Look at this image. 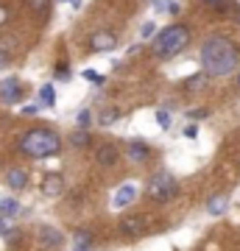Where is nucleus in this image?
Wrapping results in <instances>:
<instances>
[{
    "label": "nucleus",
    "mask_w": 240,
    "mask_h": 251,
    "mask_svg": "<svg viewBox=\"0 0 240 251\" xmlns=\"http://www.w3.org/2000/svg\"><path fill=\"white\" fill-rule=\"evenodd\" d=\"M201 73L207 78H223L238 70L240 64V45L226 34H210L201 42Z\"/></svg>",
    "instance_id": "obj_1"
},
{
    "label": "nucleus",
    "mask_w": 240,
    "mask_h": 251,
    "mask_svg": "<svg viewBox=\"0 0 240 251\" xmlns=\"http://www.w3.org/2000/svg\"><path fill=\"white\" fill-rule=\"evenodd\" d=\"M190 39H193V28L187 25V23H170V25L157 31V36L151 39L148 50H151L154 59L168 62V59H176L179 53H185L187 45H190Z\"/></svg>",
    "instance_id": "obj_2"
},
{
    "label": "nucleus",
    "mask_w": 240,
    "mask_h": 251,
    "mask_svg": "<svg viewBox=\"0 0 240 251\" xmlns=\"http://www.w3.org/2000/svg\"><path fill=\"white\" fill-rule=\"evenodd\" d=\"M17 151L23 156H28V159H48V156H56L62 151V137L56 134L53 128H48V126L28 128V131L20 134Z\"/></svg>",
    "instance_id": "obj_3"
},
{
    "label": "nucleus",
    "mask_w": 240,
    "mask_h": 251,
    "mask_svg": "<svg viewBox=\"0 0 240 251\" xmlns=\"http://www.w3.org/2000/svg\"><path fill=\"white\" fill-rule=\"evenodd\" d=\"M179 196V181L170 171H157L145 181V198L154 204H168Z\"/></svg>",
    "instance_id": "obj_4"
},
{
    "label": "nucleus",
    "mask_w": 240,
    "mask_h": 251,
    "mask_svg": "<svg viewBox=\"0 0 240 251\" xmlns=\"http://www.w3.org/2000/svg\"><path fill=\"white\" fill-rule=\"evenodd\" d=\"M148 229H151V224H148L145 212H132V215H123L117 221V234L123 240H140L148 234Z\"/></svg>",
    "instance_id": "obj_5"
},
{
    "label": "nucleus",
    "mask_w": 240,
    "mask_h": 251,
    "mask_svg": "<svg viewBox=\"0 0 240 251\" xmlns=\"http://www.w3.org/2000/svg\"><path fill=\"white\" fill-rule=\"evenodd\" d=\"M117 48V34L115 31H107V28H101V31H92L87 36V50L89 53H109V50H115Z\"/></svg>",
    "instance_id": "obj_6"
},
{
    "label": "nucleus",
    "mask_w": 240,
    "mask_h": 251,
    "mask_svg": "<svg viewBox=\"0 0 240 251\" xmlns=\"http://www.w3.org/2000/svg\"><path fill=\"white\" fill-rule=\"evenodd\" d=\"M23 95H26V87H23V81H20L17 75H9V78L0 81V103L14 106V103L23 100Z\"/></svg>",
    "instance_id": "obj_7"
},
{
    "label": "nucleus",
    "mask_w": 240,
    "mask_h": 251,
    "mask_svg": "<svg viewBox=\"0 0 240 251\" xmlns=\"http://www.w3.org/2000/svg\"><path fill=\"white\" fill-rule=\"evenodd\" d=\"M36 240H39V246L42 249H48V251H53V249H62L64 246V234L56 229V226H39L36 229Z\"/></svg>",
    "instance_id": "obj_8"
},
{
    "label": "nucleus",
    "mask_w": 240,
    "mask_h": 251,
    "mask_svg": "<svg viewBox=\"0 0 240 251\" xmlns=\"http://www.w3.org/2000/svg\"><path fill=\"white\" fill-rule=\"evenodd\" d=\"M120 162V148L115 143H101L95 148V165L98 168H115Z\"/></svg>",
    "instance_id": "obj_9"
},
{
    "label": "nucleus",
    "mask_w": 240,
    "mask_h": 251,
    "mask_svg": "<svg viewBox=\"0 0 240 251\" xmlns=\"http://www.w3.org/2000/svg\"><path fill=\"white\" fill-rule=\"evenodd\" d=\"M151 145L142 143V140H132V143L126 145V159L132 162V165H145V162L151 159Z\"/></svg>",
    "instance_id": "obj_10"
},
{
    "label": "nucleus",
    "mask_w": 240,
    "mask_h": 251,
    "mask_svg": "<svg viewBox=\"0 0 240 251\" xmlns=\"http://www.w3.org/2000/svg\"><path fill=\"white\" fill-rule=\"evenodd\" d=\"M64 176L59 171H51V173H45V179H42V196L48 198H59L64 196Z\"/></svg>",
    "instance_id": "obj_11"
},
{
    "label": "nucleus",
    "mask_w": 240,
    "mask_h": 251,
    "mask_svg": "<svg viewBox=\"0 0 240 251\" xmlns=\"http://www.w3.org/2000/svg\"><path fill=\"white\" fill-rule=\"evenodd\" d=\"M134 198H137V187H134V184H120L115 198H112V206H115V209H123V206L132 204Z\"/></svg>",
    "instance_id": "obj_12"
},
{
    "label": "nucleus",
    "mask_w": 240,
    "mask_h": 251,
    "mask_svg": "<svg viewBox=\"0 0 240 251\" xmlns=\"http://www.w3.org/2000/svg\"><path fill=\"white\" fill-rule=\"evenodd\" d=\"M6 184L11 190H26L28 187V171L26 168H9L6 171Z\"/></svg>",
    "instance_id": "obj_13"
},
{
    "label": "nucleus",
    "mask_w": 240,
    "mask_h": 251,
    "mask_svg": "<svg viewBox=\"0 0 240 251\" xmlns=\"http://www.w3.org/2000/svg\"><path fill=\"white\" fill-rule=\"evenodd\" d=\"M226 206H229V193H215L210 201H207V212L213 218H221L226 212Z\"/></svg>",
    "instance_id": "obj_14"
},
{
    "label": "nucleus",
    "mask_w": 240,
    "mask_h": 251,
    "mask_svg": "<svg viewBox=\"0 0 240 251\" xmlns=\"http://www.w3.org/2000/svg\"><path fill=\"white\" fill-rule=\"evenodd\" d=\"M70 145L73 148H92V134L84 131V128H79V131L70 134Z\"/></svg>",
    "instance_id": "obj_15"
},
{
    "label": "nucleus",
    "mask_w": 240,
    "mask_h": 251,
    "mask_svg": "<svg viewBox=\"0 0 240 251\" xmlns=\"http://www.w3.org/2000/svg\"><path fill=\"white\" fill-rule=\"evenodd\" d=\"M39 106H56V90L53 84H45L39 90Z\"/></svg>",
    "instance_id": "obj_16"
},
{
    "label": "nucleus",
    "mask_w": 240,
    "mask_h": 251,
    "mask_svg": "<svg viewBox=\"0 0 240 251\" xmlns=\"http://www.w3.org/2000/svg\"><path fill=\"white\" fill-rule=\"evenodd\" d=\"M17 212H20V201L17 198H0V215L14 218Z\"/></svg>",
    "instance_id": "obj_17"
},
{
    "label": "nucleus",
    "mask_w": 240,
    "mask_h": 251,
    "mask_svg": "<svg viewBox=\"0 0 240 251\" xmlns=\"http://www.w3.org/2000/svg\"><path fill=\"white\" fill-rule=\"evenodd\" d=\"M117 117H120V109H115V106H107V109H104V112L98 115V123H101V126H112V123L117 120Z\"/></svg>",
    "instance_id": "obj_18"
},
{
    "label": "nucleus",
    "mask_w": 240,
    "mask_h": 251,
    "mask_svg": "<svg viewBox=\"0 0 240 251\" xmlns=\"http://www.w3.org/2000/svg\"><path fill=\"white\" fill-rule=\"evenodd\" d=\"M73 243H76V246H92V232H89V229H76V232H73Z\"/></svg>",
    "instance_id": "obj_19"
},
{
    "label": "nucleus",
    "mask_w": 240,
    "mask_h": 251,
    "mask_svg": "<svg viewBox=\"0 0 240 251\" xmlns=\"http://www.w3.org/2000/svg\"><path fill=\"white\" fill-rule=\"evenodd\" d=\"M204 81H207V75L201 73V75H190V78H185V90H204Z\"/></svg>",
    "instance_id": "obj_20"
},
{
    "label": "nucleus",
    "mask_w": 240,
    "mask_h": 251,
    "mask_svg": "<svg viewBox=\"0 0 240 251\" xmlns=\"http://www.w3.org/2000/svg\"><path fill=\"white\" fill-rule=\"evenodd\" d=\"M28 6H31V11H36V14H48V11H51V0H28Z\"/></svg>",
    "instance_id": "obj_21"
},
{
    "label": "nucleus",
    "mask_w": 240,
    "mask_h": 251,
    "mask_svg": "<svg viewBox=\"0 0 240 251\" xmlns=\"http://www.w3.org/2000/svg\"><path fill=\"white\" fill-rule=\"evenodd\" d=\"M76 120H79V128H84V131H87L89 126H92V112H89V109H81Z\"/></svg>",
    "instance_id": "obj_22"
},
{
    "label": "nucleus",
    "mask_w": 240,
    "mask_h": 251,
    "mask_svg": "<svg viewBox=\"0 0 240 251\" xmlns=\"http://www.w3.org/2000/svg\"><path fill=\"white\" fill-rule=\"evenodd\" d=\"M11 17H14V14H11V6H6V3H0V28H6L11 23Z\"/></svg>",
    "instance_id": "obj_23"
},
{
    "label": "nucleus",
    "mask_w": 240,
    "mask_h": 251,
    "mask_svg": "<svg viewBox=\"0 0 240 251\" xmlns=\"http://www.w3.org/2000/svg\"><path fill=\"white\" fill-rule=\"evenodd\" d=\"M14 229V218H9V215H0V234L6 237V234Z\"/></svg>",
    "instance_id": "obj_24"
},
{
    "label": "nucleus",
    "mask_w": 240,
    "mask_h": 251,
    "mask_svg": "<svg viewBox=\"0 0 240 251\" xmlns=\"http://www.w3.org/2000/svg\"><path fill=\"white\" fill-rule=\"evenodd\" d=\"M81 75H84V78H87V81H92L95 87H101V84L107 81V78H104V75H101V73H95V70H84V73H81Z\"/></svg>",
    "instance_id": "obj_25"
},
{
    "label": "nucleus",
    "mask_w": 240,
    "mask_h": 251,
    "mask_svg": "<svg viewBox=\"0 0 240 251\" xmlns=\"http://www.w3.org/2000/svg\"><path fill=\"white\" fill-rule=\"evenodd\" d=\"M140 36L142 39H154V36H157V25H154V23H145V25L140 28Z\"/></svg>",
    "instance_id": "obj_26"
},
{
    "label": "nucleus",
    "mask_w": 240,
    "mask_h": 251,
    "mask_svg": "<svg viewBox=\"0 0 240 251\" xmlns=\"http://www.w3.org/2000/svg\"><path fill=\"white\" fill-rule=\"evenodd\" d=\"M157 123H160L162 128H170V112H165V109H157Z\"/></svg>",
    "instance_id": "obj_27"
},
{
    "label": "nucleus",
    "mask_w": 240,
    "mask_h": 251,
    "mask_svg": "<svg viewBox=\"0 0 240 251\" xmlns=\"http://www.w3.org/2000/svg\"><path fill=\"white\" fill-rule=\"evenodd\" d=\"M56 78H64V81L70 78V64H67V62H59V64H56Z\"/></svg>",
    "instance_id": "obj_28"
},
{
    "label": "nucleus",
    "mask_w": 240,
    "mask_h": 251,
    "mask_svg": "<svg viewBox=\"0 0 240 251\" xmlns=\"http://www.w3.org/2000/svg\"><path fill=\"white\" fill-rule=\"evenodd\" d=\"M187 117L190 120H204V117H210V109H187Z\"/></svg>",
    "instance_id": "obj_29"
},
{
    "label": "nucleus",
    "mask_w": 240,
    "mask_h": 251,
    "mask_svg": "<svg viewBox=\"0 0 240 251\" xmlns=\"http://www.w3.org/2000/svg\"><path fill=\"white\" fill-rule=\"evenodd\" d=\"M11 64V53L6 50V48H0V70H6Z\"/></svg>",
    "instance_id": "obj_30"
},
{
    "label": "nucleus",
    "mask_w": 240,
    "mask_h": 251,
    "mask_svg": "<svg viewBox=\"0 0 240 251\" xmlns=\"http://www.w3.org/2000/svg\"><path fill=\"white\" fill-rule=\"evenodd\" d=\"M185 137L196 140V137H198V126H187V128H185Z\"/></svg>",
    "instance_id": "obj_31"
},
{
    "label": "nucleus",
    "mask_w": 240,
    "mask_h": 251,
    "mask_svg": "<svg viewBox=\"0 0 240 251\" xmlns=\"http://www.w3.org/2000/svg\"><path fill=\"white\" fill-rule=\"evenodd\" d=\"M39 112V106L36 103H31V106H23V115H36Z\"/></svg>",
    "instance_id": "obj_32"
},
{
    "label": "nucleus",
    "mask_w": 240,
    "mask_h": 251,
    "mask_svg": "<svg viewBox=\"0 0 240 251\" xmlns=\"http://www.w3.org/2000/svg\"><path fill=\"white\" fill-rule=\"evenodd\" d=\"M198 3H204V6H213V9H218L223 0H198Z\"/></svg>",
    "instance_id": "obj_33"
},
{
    "label": "nucleus",
    "mask_w": 240,
    "mask_h": 251,
    "mask_svg": "<svg viewBox=\"0 0 240 251\" xmlns=\"http://www.w3.org/2000/svg\"><path fill=\"white\" fill-rule=\"evenodd\" d=\"M154 9H168V0H154Z\"/></svg>",
    "instance_id": "obj_34"
},
{
    "label": "nucleus",
    "mask_w": 240,
    "mask_h": 251,
    "mask_svg": "<svg viewBox=\"0 0 240 251\" xmlns=\"http://www.w3.org/2000/svg\"><path fill=\"white\" fill-rule=\"evenodd\" d=\"M140 50H142L140 45H132V48H129V59H132V56H137V53H140Z\"/></svg>",
    "instance_id": "obj_35"
},
{
    "label": "nucleus",
    "mask_w": 240,
    "mask_h": 251,
    "mask_svg": "<svg viewBox=\"0 0 240 251\" xmlns=\"http://www.w3.org/2000/svg\"><path fill=\"white\" fill-rule=\"evenodd\" d=\"M168 11L170 14H179V3H168Z\"/></svg>",
    "instance_id": "obj_36"
},
{
    "label": "nucleus",
    "mask_w": 240,
    "mask_h": 251,
    "mask_svg": "<svg viewBox=\"0 0 240 251\" xmlns=\"http://www.w3.org/2000/svg\"><path fill=\"white\" fill-rule=\"evenodd\" d=\"M73 251H89L87 246H73Z\"/></svg>",
    "instance_id": "obj_37"
},
{
    "label": "nucleus",
    "mask_w": 240,
    "mask_h": 251,
    "mask_svg": "<svg viewBox=\"0 0 240 251\" xmlns=\"http://www.w3.org/2000/svg\"><path fill=\"white\" fill-rule=\"evenodd\" d=\"M238 87H240V70H238Z\"/></svg>",
    "instance_id": "obj_38"
}]
</instances>
